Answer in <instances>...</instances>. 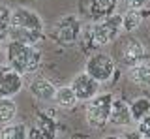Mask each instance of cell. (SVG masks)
<instances>
[{"label":"cell","mask_w":150,"mask_h":139,"mask_svg":"<svg viewBox=\"0 0 150 139\" xmlns=\"http://www.w3.org/2000/svg\"><path fill=\"white\" fill-rule=\"evenodd\" d=\"M43 38H45V23H43L40 13L34 11L32 8H26V6L11 10L9 40L38 45Z\"/></svg>","instance_id":"6da1fadb"},{"label":"cell","mask_w":150,"mask_h":139,"mask_svg":"<svg viewBox=\"0 0 150 139\" xmlns=\"http://www.w3.org/2000/svg\"><path fill=\"white\" fill-rule=\"evenodd\" d=\"M6 62L21 75H34L41 66V53L32 43L9 40L6 45Z\"/></svg>","instance_id":"7a4b0ae2"},{"label":"cell","mask_w":150,"mask_h":139,"mask_svg":"<svg viewBox=\"0 0 150 139\" xmlns=\"http://www.w3.org/2000/svg\"><path fill=\"white\" fill-rule=\"evenodd\" d=\"M122 32H124V28H122V15L112 13V15L105 17L101 21H96V25H92L88 28V38H90L92 45L103 47V45L112 43Z\"/></svg>","instance_id":"3957f363"},{"label":"cell","mask_w":150,"mask_h":139,"mask_svg":"<svg viewBox=\"0 0 150 139\" xmlns=\"http://www.w3.org/2000/svg\"><path fill=\"white\" fill-rule=\"evenodd\" d=\"M81 34H83V23L77 15H71V13L56 19L53 28H51L53 40L62 47H73L81 38Z\"/></svg>","instance_id":"277c9868"},{"label":"cell","mask_w":150,"mask_h":139,"mask_svg":"<svg viewBox=\"0 0 150 139\" xmlns=\"http://www.w3.org/2000/svg\"><path fill=\"white\" fill-rule=\"evenodd\" d=\"M112 100H115V96L111 92H103V94H96L92 100L86 101L84 117H86V122L90 128L101 130L105 128V124H109Z\"/></svg>","instance_id":"5b68a950"},{"label":"cell","mask_w":150,"mask_h":139,"mask_svg":"<svg viewBox=\"0 0 150 139\" xmlns=\"http://www.w3.org/2000/svg\"><path fill=\"white\" fill-rule=\"evenodd\" d=\"M84 72L90 77H94L100 85L101 83H109L116 72V62L107 53H94L86 58Z\"/></svg>","instance_id":"8992f818"},{"label":"cell","mask_w":150,"mask_h":139,"mask_svg":"<svg viewBox=\"0 0 150 139\" xmlns=\"http://www.w3.org/2000/svg\"><path fill=\"white\" fill-rule=\"evenodd\" d=\"M25 75L13 70L9 64H0V98H13L25 87Z\"/></svg>","instance_id":"52a82bcc"},{"label":"cell","mask_w":150,"mask_h":139,"mask_svg":"<svg viewBox=\"0 0 150 139\" xmlns=\"http://www.w3.org/2000/svg\"><path fill=\"white\" fill-rule=\"evenodd\" d=\"M58 135V120L53 111H41L38 113L36 126L28 132V137L32 139H54Z\"/></svg>","instance_id":"ba28073f"},{"label":"cell","mask_w":150,"mask_h":139,"mask_svg":"<svg viewBox=\"0 0 150 139\" xmlns=\"http://www.w3.org/2000/svg\"><path fill=\"white\" fill-rule=\"evenodd\" d=\"M118 55H120V60L122 64H126V66H135V64L139 62H144V58H146V49H144V45L141 43L137 38H126L122 41L120 49H118Z\"/></svg>","instance_id":"9c48e42d"},{"label":"cell","mask_w":150,"mask_h":139,"mask_svg":"<svg viewBox=\"0 0 150 139\" xmlns=\"http://www.w3.org/2000/svg\"><path fill=\"white\" fill-rule=\"evenodd\" d=\"M69 85H71V89H73V92H75V96L79 98V101H88V100H92L94 96L98 94V90H100V83L94 79V77H90L86 72L75 75Z\"/></svg>","instance_id":"30bf717a"},{"label":"cell","mask_w":150,"mask_h":139,"mask_svg":"<svg viewBox=\"0 0 150 139\" xmlns=\"http://www.w3.org/2000/svg\"><path fill=\"white\" fill-rule=\"evenodd\" d=\"M135 120L131 117V111H129V104L120 98H115L112 100V105H111V117H109V124L116 128H128L131 126Z\"/></svg>","instance_id":"8fae6325"},{"label":"cell","mask_w":150,"mask_h":139,"mask_svg":"<svg viewBox=\"0 0 150 139\" xmlns=\"http://www.w3.org/2000/svg\"><path fill=\"white\" fill-rule=\"evenodd\" d=\"M26 87H28V90H30V94L34 96L38 101H53L54 100L56 87L49 79H45V77H32Z\"/></svg>","instance_id":"7c38bea8"},{"label":"cell","mask_w":150,"mask_h":139,"mask_svg":"<svg viewBox=\"0 0 150 139\" xmlns=\"http://www.w3.org/2000/svg\"><path fill=\"white\" fill-rule=\"evenodd\" d=\"M118 0H88V17L92 21H101L116 13Z\"/></svg>","instance_id":"4fadbf2b"},{"label":"cell","mask_w":150,"mask_h":139,"mask_svg":"<svg viewBox=\"0 0 150 139\" xmlns=\"http://www.w3.org/2000/svg\"><path fill=\"white\" fill-rule=\"evenodd\" d=\"M128 77H129L131 83H135L139 87H150V64L139 62L135 66H129Z\"/></svg>","instance_id":"5bb4252c"},{"label":"cell","mask_w":150,"mask_h":139,"mask_svg":"<svg viewBox=\"0 0 150 139\" xmlns=\"http://www.w3.org/2000/svg\"><path fill=\"white\" fill-rule=\"evenodd\" d=\"M53 101H56V105H58V107H62V109H71V107H75V105L79 104V98L75 96L71 85H66V87L56 89Z\"/></svg>","instance_id":"9a60e30c"},{"label":"cell","mask_w":150,"mask_h":139,"mask_svg":"<svg viewBox=\"0 0 150 139\" xmlns=\"http://www.w3.org/2000/svg\"><path fill=\"white\" fill-rule=\"evenodd\" d=\"M28 132L30 130L26 128V124L23 122H9V124H4L2 128V139H28Z\"/></svg>","instance_id":"2e32d148"},{"label":"cell","mask_w":150,"mask_h":139,"mask_svg":"<svg viewBox=\"0 0 150 139\" xmlns=\"http://www.w3.org/2000/svg\"><path fill=\"white\" fill-rule=\"evenodd\" d=\"M143 11H144V8L143 10H128V13L122 15V28H124V32H133L135 28H139L144 19Z\"/></svg>","instance_id":"e0dca14e"},{"label":"cell","mask_w":150,"mask_h":139,"mask_svg":"<svg viewBox=\"0 0 150 139\" xmlns=\"http://www.w3.org/2000/svg\"><path fill=\"white\" fill-rule=\"evenodd\" d=\"M17 117V104L13 98H0V124H9Z\"/></svg>","instance_id":"ac0fdd59"},{"label":"cell","mask_w":150,"mask_h":139,"mask_svg":"<svg viewBox=\"0 0 150 139\" xmlns=\"http://www.w3.org/2000/svg\"><path fill=\"white\" fill-rule=\"evenodd\" d=\"M129 111H131V117H133V120L137 122V120H141L143 117H146V115H150V98H135L133 101L129 104Z\"/></svg>","instance_id":"d6986e66"},{"label":"cell","mask_w":150,"mask_h":139,"mask_svg":"<svg viewBox=\"0 0 150 139\" xmlns=\"http://www.w3.org/2000/svg\"><path fill=\"white\" fill-rule=\"evenodd\" d=\"M9 28H11V10L0 4V43L9 40Z\"/></svg>","instance_id":"ffe728a7"},{"label":"cell","mask_w":150,"mask_h":139,"mask_svg":"<svg viewBox=\"0 0 150 139\" xmlns=\"http://www.w3.org/2000/svg\"><path fill=\"white\" fill-rule=\"evenodd\" d=\"M137 135L144 137V139H150V115L137 120Z\"/></svg>","instance_id":"44dd1931"},{"label":"cell","mask_w":150,"mask_h":139,"mask_svg":"<svg viewBox=\"0 0 150 139\" xmlns=\"http://www.w3.org/2000/svg\"><path fill=\"white\" fill-rule=\"evenodd\" d=\"M122 4H124L128 10H143L148 4V0H122Z\"/></svg>","instance_id":"7402d4cb"},{"label":"cell","mask_w":150,"mask_h":139,"mask_svg":"<svg viewBox=\"0 0 150 139\" xmlns=\"http://www.w3.org/2000/svg\"><path fill=\"white\" fill-rule=\"evenodd\" d=\"M4 58H6V49H2V43H0V64L4 62Z\"/></svg>","instance_id":"603a6c76"}]
</instances>
